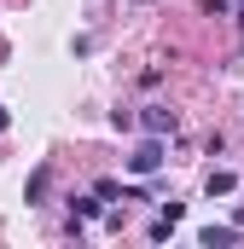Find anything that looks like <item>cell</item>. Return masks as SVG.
<instances>
[{
	"mask_svg": "<svg viewBox=\"0 0 244 249\" xmlns=\"http://www.w3.org/2000/svg\"><path fill=\"white\" fill-rule=\"evenodd\" d=\"M128 168H134V174H157V168H163V145H157V133H151V139L128 157Z\"/></svg>",
	"mask_w": 244,
	"mask_h": 249,
	"instance_id": "6da1fadb",
	"label": "cell"
},
{
	"mask_svg": "<svg viewBox=\"0 0 244 249\" xmlns=\"http://www.w3.org/2000/svg\"><path fill=\"white\" fill-rule=\"evenodd\" d=\"M140 127H145V133H157V139H163V133H175V110H163V105H151V110H145V116H140Z\"/></svg>",
	"mask_w": 244,
	"mask_h": 249,
	"instance_id": "7a4b0ae2",
	"label": "cell"
},
{
	"mask_svg": "<svg viewBox=\"0 0 244 249\" xmlns=\"http://www.w3.org/2000/svg\"><path fill=\"white\" fill-rule=\"evenodd\" d=\"M198 244H203V249H227V244H239V226H203Z\"/></svg>",
	"mask_w": 244,
	"mask_h": 249,
	"instance_id": "3957f363",
	"label": "cell"
},
{
	"mask_svg": "<svg viewBox=\"0 0 244 249\" xmlns=\"http://www.w3.org/2000/svg\"><path fill=\"white\" fill-rule=\"evenodd\" d=\"M239 186V180H233V174H227V168H215V174H209V197H227V191Z\"/></svg>",
	"mask_w": 244,
	"mask_h": 249,
	"instance_id": "277c9868",
	"label": "cell"
},
{
	"mask_svg": "<svg viewBox=\"0 0 244 249\" xmlns=\"http://www.w3.org/2000/svg\"><path fill=\"white\" fill-rule=\"evenodd\" d=\"M70 214H76V220H93V214H105V209H99L93 197H76V203H70Z\"/></svg>",
	"mask_w": 244,
	"mask_h": 249,
	"instance_id": "5b68a950",
	"label": "cell"
},
{
	"mask_svg": "<svg viewBox=\"0 0 244 249\" xmlns=\"http://www.w3.org/2000/svg\"><path fill=\"white\" fill-rule=\"evenodd\" d=\"M0 133H6V110H0Z\"/></svg>",
	"mask_w": 244,
	"mask_h": 249,
	"instance_id": "8992f818",
	"label": "cell"
}]
</instances>
